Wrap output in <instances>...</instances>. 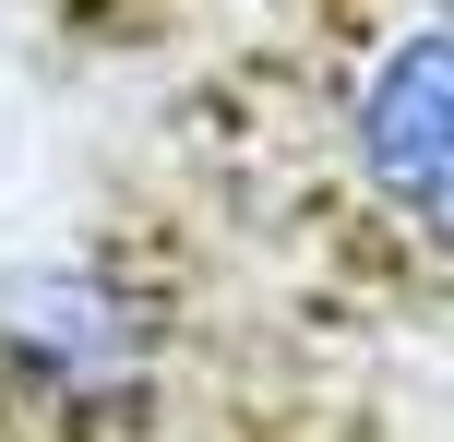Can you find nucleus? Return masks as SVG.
I'll use <instances>...</instances> for the list:
<instances>
[{
    "mask_svg": "<svg viewBox=\"0 0 454 442\" xmlns=\"http://www.w3.org/2000/svg\"><path fill=\"white\" fill-rule=\"evenodd\" d=\"M323 156L383 252L454 287V0H383L323 72Z\"/></svg>",
    "mask_w": 454,
    "mask_h": 442,
    "instance_id": "obj_2",
    "label": "nucleus"
},
{
    "mask_svg": "<svg viewBox=\"0 0 454 442\" xmlns=\"http://www.w3.org/2000/svg\"><path fill=\"white\" fill-rule=\"evenodd\" d=\"M192 311L132 239H72L0 275V419L36 442H144L180 395Z\"/></svg>",
    "mask_w": 454,
    "mask_h": 442,
    "instance_id": "obj_1",
    "label": "nucleus"
}]
</instances>
